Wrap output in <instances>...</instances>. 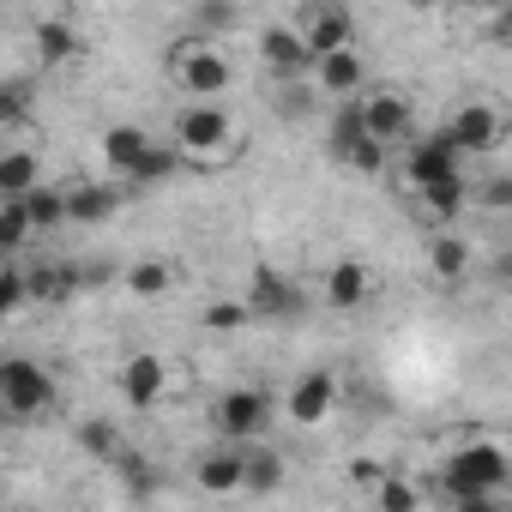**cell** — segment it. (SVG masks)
<instances>
[{"label":"cell","instance_id":"obj_1","mask_svg":"<svg viewBox=\"0 0 512 512\" xmlns=\"http://www.w3.org/2000/svg\"><path fill=\"white\" fill-rule=\"evenodd\" d=\"M512 488V458L500 440H464L452 458H446V494L452 506H470V512H488L500 506Z\"/></svg>","mask_w":512,"mask_h":512},{"label":"cell","instance_id":"obj_2","mask_svg":"<svg viewBox=\"0 0 512 512\" xmlns=\"http://www.w3.org/2000/svg\"><path fill=\"white\" fill-rule=\"evenodd\" d=\"M187 169H217L235 157V115L223 109V97H193L187 109H175V139Z\"/></svg>","mask_w":512,"mask_h":512},{"label":"cell","instance_id":"obj_3","mask_svg":"<svg viewBox=\"0 0 512 512\" xmlns=\"http://www.w3.org/2000/svg\"><path fill=\"white\" fill-rule=\"evenodd\" d=\"M55 404V374L37 356H0V416L7 422H43Z\"/></svg>","mask_w":512,"mask_h":512},{"label":"cell","instance_id":"obj_4","mask_svg":"<svg viewBox=\"0 0 512 512\" xmlns=\"http://www.w3.org/2000/svg\"><path fill=\"white\" fill-rule=\"evenodd\" d=\"M169 73L187 97H223L235 85V61L223 43H205V37H187L181 49H169Z\"/></svg>","mask_w":512,"mask_h":512},{"label":"cell","instance_id":"obj_5","mask_svg":"<svg viewBox=\"0 0 512 512\" xmlns=\"http://www.w3.org/2000/svg\"><path fill=\"white\" fill-rule=\"evenodd\" d=\"M211 428H217V440H235V446L260 440L272 428V392H260V386H229L211 404Z\"/></svg>","mask_w":512,"mask_h":512},{"label":"cell","instance_id":"obj_6","mask_svg":"<svg viewBox=\"0 0 512 512\" xmlns=\"http://www.w3.org/2000/svg\"><path fill=\"white\" fill-rule=\"evenodd\" d=\"M338 368H302L284 392V422L290 428H326L332 410H338Z\"/></svg>","mask_w":512,"mask_h":512},{"label":"cell","instance_id":"obj_7","mask_svg":"<svg viewBox=\"0 0 512 512\" xmlns=\"http://www.w3.org/2000/svg\"><path fill=\"white\" fill-rule=\"evenodd\" d=\"M440 139H446L458 157H482V151H500V139H506V115H500L494 103H458V109L446 115Z\"/></svg>","mask_w":512,"mask_h":512},{"label":"cell","instance_id":"obj_8","mask_svg":"<svg viewBox=\"0 0 512 512\" xmlns=\"http://www.w3.org/2000/svg\"><path fill=\"white\" fill-rule=\"evenodd\" d=\"M356 109H362V133H368V139H380V145L416 139V109H410L404 91H386V85H380V91H362Z\"/></svg>","mask_w":512,"mask_h":512},{"label":"cell","instance_id":"obj_9","mask_svg":"<svg viewBox=\"0 0 512 512\" xmlns=\"http://www.w3.org/2000/svg\"><path fill=\"white\" fill-rule=\"evenodd\" d=\"M247 314L253 320H272V326H284V320H296L302 314V290L290 284V272H278V266H253L247 272Z\"/></svg>","mask_w":512,"mask_h":512},{"label":"cell","instance_id":"obj_10","mask_svg":"<svg viewBox=\"0 0 512 512\" xmlns=\"http://www.w3.org/2000/svg\"><path fill=\"white\" fill-rule=\"evenodd\" d=\"M308 79H314L320 97H338V103H344V97H362V91H368V55H362L356 43L326 49V55H314Z\"/></svg>","mask_w":512,"mask_h":512},{"label":"cell","instance_id":"obj_11","mask_svg":"<svg viewBox=\"0 0 512 512\" xmlns=\"http://www.w3.org/2000/svg\"><path fill=\"white\" fill-rule=\"evenodd\" d=\"M169 380H175V368L157 356V350H133L127 362H121V398H127V410H157L163 404V392H169Z\"/></svg>","mask_w":512,"mask_h":512},{"label":"cell","instance_id":"obj_12","mask_svg":"<svg viewBox=\"0 0 512 512\" xmlns=\"http://www.w3.org/2000/svg\"><path fill=\"white\" fill-rule=\"evenodd\" d=\"M464 163H470V157H458L440 133H422V139H410L404 187H410V193H416V187H434V181H446V175H464Z\"/></svg>","mask_w":512,"mask_h":512},{"label":"cell","instance_id":"obj_13","mask_svg":"<svg viewBox=\"0 0 512 512\" xmlns=\"http://www.w3.org/2000/svg\"><path fill=\"white\" fill-rule=\"evenodd\" d=\"M302 43H308V55H326V49H344V43H356V13L344 7V0H314V7L302 13Z\"/></svg>","mask_w":512,"mask_h":512},{"label":"cell","instance_id":"obj_14","mask_svg":"<svg viewBox=\"0 0 512 512\" xmlns=\"http://www.w3.org/2000/svg\"><path fill=\"white\" fill-rule=\"evenodd\" d=\"M368 296H374V272H368L362 260H338V266H326V284H320V302H326L332 314H350V308H368Z\"/></svg>","mask_w":512,"mask_h":512},{"label":"cell","instance_id":"obj_15","mask_svg":"<svg viewBox=\"0 0 512 512\" xmlns=\"http://www.w3.org/2000/svg\"><path fill=\"white\" fill-rule=\"evenodd\" d=\"M31 49H37V67L55 73V67H67V61L85 55V37H79L73 19H37L31 25Z\"/></svg>","mask_w":512,"mask_h":512},{"label":"cell","instance_id":"obj_16","mask_svg":"<svg viewBox=\"0 0 512 512\" xmlns=\"http://www.w3.org/2000/svg\"><path fill=\"white\" fill-rule=\"evenodd\" d=\"M260 61H266L272 79H290V73H308L314 67V55H308V43H302L296 25H266L260 31Z\"/></svg>","mask_w":512,"mask_h":512},{"label":"cell","instance_id":"obj_17","mask_svg":"<svg viewBox=\"0 0 512 512\" xmlns=\"http://www.w3.org/2000/svg\"><path fill=\"white\" fill-rule=\"evenodd\" d=\"M416 211H422V223L452 229V223L470 211V175H446V181H434V187H416Z\"/></svg>","mask_w":512,"mask_h":512},{"label":"cell","instance_id":"obj_18","mask_svg":"<svg viewBox=\"0 0 512 512\" xmlns=\"http://www.w3.org/2000/svg\"><path fill=\"white\" fill-rule=\"evenodd\" d=\"M193 482H199V494H211V500L241 494V446H235V440L211 446V452L193 464Z\"/></svg>","mask_w":512,"mask_h":512},{"label":"cell","instance_id":"obj_19","mask_svg":"<svg viewBox=\"0 0 512 512\" xmlns=\"http://www.w3.org/2000/svg\"><path fill=\"white\" fill-rule=\"evenodd\" d=\"M470 266H476V247L464 241V229H434V241H428V272L440 284H464Z\"/></svg>","mask_w":512,"mask_h":512},{"label":"cell","instance_id":"obj_20","mask_svg":"<svg viewBox=\"0 0 512 512\" xmlns=\"http://www.w3.org/2000/svg\"><path fill=\"white\" fill-rule=\"evenodd\" d=\"M121 211V187L115 181H79L67 187V223H109Z\"/></svg>","mask_w":512,"mask_h":512},{"label":"cell","instance_id":"obj_21","mask_svg":"<svg viewBox=\"0 0 512 512\" xmlns=\"http://www.w3.org/2000/svg\"><path fill=\"white\" fill-rule=\"evenodd\" d=\"M272 109L290 121V127H302V121H314L320 115V91H314V79L308 73H290V79H272Z\"/></svg>","mask_w":512,"mask_h":512},{"label":"cell","instance_id":"obj_22","mask_svg":"<svg viewBox=\"0 0 512 512\" xmlns=\"http://www.w3.org/2000/svg\"><path fill=\"white\" fill-rule=\"evenodd\" d=\"M284 488V452L278 446H241V494Z\"/></svg>","mask_w":512,"mask_h":512},{"label":"cell","instance_id":"obj_23","mask_svg":"<svg viewBox=\"0 0 512 512\" xmlns=\"http://www.w3.org/2000/svg\"><path fill=\"white\" fill-rule=\"evenodd\" d=\"M37 181H43V157H37L31 145L0 151V199H25Z\"/></svg>","mask_w":512,"mask_h":512},{"label":"cell","instance_id":"obj_24","mask_svg":"<svg viewBox=\"0 0 512 512\" xmlns=\"http://www.w3.org/2000/svg\"><path fill=\"white\" fill-rule=\"evenodd\" d=\"M31 115H37V79H31V73L0 79V133L31 127Z\"/></svg>","mask_w":512,"mask_h":512},{"label":"cell","instance_id":"obj_25","mask_svg":"<svg viewBox=\"0 0 512 512\" xmlns=\"http://www.w3.org/2000/svg\"><path fill=\"white\" fill-rule=\"evenodd\" d=\"M181 169H187V163H181V151H175V145H157V139H151V145H145V157H139V163L127 169V181H133V187H163V181H175Z\"/></svg>","mask_w":512,"mask_h":512},{"label":"cell","instance_id":"obj_26","mask_svg":"<svg viewBox=\"0 0 512 512\" xmlns=\"http://www.w3.org/2000/svg\"><path fill=\"white\" fill-rule=\"evenodd\" d=\"M368 506H374V512H422V482L386 470V476L368 488Z\"/></svg>","mask_w":512,"mask_h":512},{"label":"cell","instance_id":"obj_27","mask_svg":"<svg viewBox=\"0 0 512 512\" xmlns=\"http://www.w3.org/2000/svg\"><path fill=\"white\" fill-rule=\"evenodd\" d=\"M193 37H205V43H217V37H229L235 25H241V0H193Z\"/></svg>","mask_w":512,"mask_h":512},{"label":"cell","instance_id":"obj_28","mask_svg":"<svg viewBox=\"0 0 512 512\" xmlns=\"http://www.w3.org/2000/svg\"><path fill=\"white\" fill-rule=\"evenodd\" d=\"M121 278H127V296H139V302H157V296L175 290V266L169 260H133Z\"/></svg>","mask_w":512,"mask_h":512},{"label":"cell","instance_id":"obj_29","mask_svg":"<svg viewBox=\"0 0 512 512\" xmlns=\"http://www.w3.org/2000/svg\"><path fill=\"white\" fill-rule=\"evenodd\" d=\"M145 145H151L145 127H109V133H103V163H109L115 175H127V169L145 157Z\"/></svg>","mask_w":512,"mask_h":512},{"label":"cell","instance_id":"obj_30","mask_svg":"<svg viewBox=\"0 0 512 512\" xmlns=\"http://www.w3.org/2000/svg\"><path fill=\"white\" fill-rule=\"evenodd\" d=\"M73 446H79L85 458H97V464H109V458H115V446H121V428H115L109 416H85V422L73 428Z\"/></svg>","mask_w":512,"mask_h":512},{"label":"cell","instance_id":"obj_31","mask_svg":"<svg viewBox=\"0 0 512 512\" xmlns=\"http://www.w3.org/2000/svg\"><path fill=\"white\" fill-rule=\"evenodd\" d=\"M31 211H25V199H0V260H13L19 247H31Z\"/></svg>","mask_w":512,"mask_h":512},{"label":"cell","instance_id":"obj_32","mask_svg":"<svg viewBox=\"0 0 512 512\" xmlns=\"http://www.w3.org/2000/svg\"><path fill=\"white\" fill-rule=\"evenodd\" d=\"M25 211H31V229H37V235H43V229H61V223H67V193L49 187V181H37V187L25 193Z\"/></svg>","mask_w":512,"mask_h":512},{"label":"cell","instance_id":"obj_33","mask_svg":"<svg viewBox=\"0 0 512 512\" xmlns=\"http://www.w3.org/2000/svg\"><path fill=\"white\" fill-rule=\"evenodd\" d=\"M332 163H344V169H356V175H380V169H386V145L368 139V133H356L350 145L332 151Z\"/></svg>","mask_w":512,"mask_h":512},{"label":"cell","instance_id":"obj_34","mask_svg":"<svg viewBox=\"0 0 512 512\" xmlns=\"http://www.w3.org/2000/svg\"><path fill=\"white\" fill-rule=\"evenodd\" d=\"M205 332H247L253 326V314H247V302H205Z\"/></svg>","mask_w":512,"mask_h":512},{"label":"cell","instance_id":"obj_35","mask_svg":"<svg viewBox=\"0 0 512 512\" xmlns=\"http://www.w3.org/2000/svg\"><path fill=\"white\" fill-rule=\"evenodd\" d=\"M19 308H25V272L0 266V326H7V320H13Z\"/></svg>","mask_w":512,"mask_h":512},{"label":"cell","instance_id":"obj_36","mask_svg":"<svg viewBox=\"0 0 512 512\" xmlns=\"http://www.w3.org/2000/svg\"><path fill=\"white\" fill-rule=\"evenodd\" d=\"M470 199H482V211H494V217H500V211L512 205V181H506V175H488V181H482V193H476V181H470Z\"/></svg>","mask_w":512,"mask_h":512},{"label":"cell","instance_id":"obj_37","mask_svg":"<svg viewBox=\"0 0 512 512\" xmlns=\"http://www.w3.org/2000/svg\"><path fill=\"white\" fill-rule=\"evenodd\" d=\"M386 470H392L386 458H350V482H356V488H374Z\"/></svg>","mask_w":512,"mask_h":512},{"label":"cell","instance_id":"obj_38","mask_svg":"<svg viewBox=\"0 0 512 512\" xmlns=\"http://www.w3.org/2000/svg\"><path fill=\"white\" fill-rule=\"evenodd\" d=\"M416 13H446V7H458V0H410Z\"/></svg>","mask_w":512,"mask_h":512},{"label":"cell","instance_id":"obj_39","mask_svg":"<svg viewBox=\"0 0 512 512\" xmlns=\"http://www.w3.org/2000/svg\"><path fill=\"white\" fill-rule=\"evenodd\" d=\"M494 7H500V0H494Z\"/></svg>","mask_w":512,"mask_h":512}]
</instances>
